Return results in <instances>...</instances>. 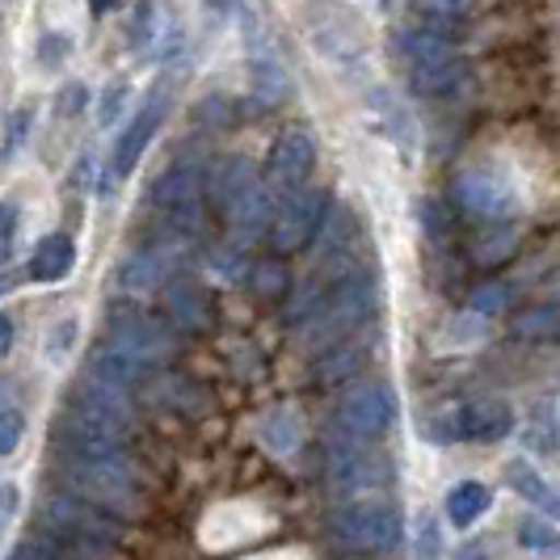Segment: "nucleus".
<instances>
[{
    "instance_id": "nucleus-1",
    "label": "nucleus",
    "mask_w": 560,
    "mask_h": 560,
    "mask_svg": "<svg viewBox=\"0 0 560 560\" xmlns=\"http://www.w3.org/2000/svg\"><path fill=\"white\" fill-rule=\"evenodd\" d=\"M59 472L68 480L72 498L97 505V510L136 514L143 505L140 472H136V464H131L127 455L93 459V455H72V451H63V455H59Z\"/></svg>"
},
{
    "instance_id": "nucleus-2",
    "label": "nucleus",
    "mask_w": 560,
    "mask_h": 560,
    "mask_svg": "<svg viewBox=\"0 0 560 560\" xmlns=\"http://www.w3.org/2000/svg\"><path fill=\"white\" fill-rule=\"evenodd\" d=\"M38 535L47 544H56L63 557H106L118 544V527L106 514H97V505L81 502V498H47L38 505Z\"/></svg>"
},
{
    "instance_id": "nucleus-3",
    "label": "nucleus",
    "mask_w": 560,
    "mask_h": 560,
    "mask_svg": "<svg viewBox=\"0 0 560 560\" xmlns=\"http://www.w3.org/2000/svg\"><path fill=\"white\" fill-rule=\"evenodd\" d=\"M375 282L366 279L363 270H354V275H346V279L329 282L325 291H320V300L312 304V312L304 316V334H308L312 346H334L341 341L346 334H354V329H363L366 320H371V312H375Z\"/></svg>"
},
{
    "instance_id": "nucleus-4",
    "label": "nucleus",
    "mask_w": 560,
    "mask_h": 560,
    "mask_svg": "<svg viewBox=\"0 0 560 560\" xmlns=\"http://www.w3.org/2000/svg\"><path fill=\"white\" fill-rule=\"evenodd\" d=\"M329 523H334L337 539L354 552H388L400 539V510H396V502L375 498V493L341 502Z\"/></svg>"
},
{
    "instance_id": "nucleus-5",
    "label": "nucleus",
    "mask_w": 560,
    "mask_h": 560,
    "mask_svg": "<svg viewBox=\"0 0 560 560\" xmlns=\"http://www.w3.org/2000/svg\"><path fill=\"white\" fill-rule=\"evenodd\" d=\"M393 477L388 455L375 447H366L363 439L341 434L337 443L325 451V489L334 498H363L371 489H384Z\"/></svg>"
},
{
    "instance_id": "nucleus-6",
    "label": "nucleus",
    "mask_w": 560,
    "mask_h": 560,
    "mask_svg": "<svg viewBox=\"0 0 560 560\" xmlns=\"http://www.w3.org/2000/svg\"><path fill=\"white\" fill-rule=\"evenodd\" d=\"M451 202H455V211H459V215L480 220V224L510 220V215H514V207H518L514 186L505 182L498 168H485V165L455 173V182H451Z\"/></svg>"
},
{
    "instance_id": "nucleus-7",
    "label": "nucleus",
    "mask_w": 560,
    "mask_h": 560,
    "mask_svg": "<svg viewBox=\"0 0 560 560\" xmlns=\"http://www.w3.org/2000/svg\"><path fill=\"white\" fill-rule=\"evenodd\" d=\"M396 413H400V400L388 384H354L337 405V430L371 443V439H384L393 430Z\"/></svg>"
},
{
    "instance_id": "nucleus-8",
    "label": "nucleus",
    "mask_w": 560,
    "mask_h": 560,
    "mask_svg": "<svg viewBox=\"0 0 560 560\" xmlns=\"http://www.w3.org/2000/svg\"><path fill=\"white\" fill-rule=\"evenodd\" d=\"M325 211H329V195L325 190H291L275 207L270 215V245L275 253H295V249H308L316 241V228L325 224Z\"/></svg>"
},
{
    "instance_id": "nucleus-9",
    "label": "nucleus",
    "mask_w": 560,
    "mask_h": 560,
    "mask_svg": "<svg viewBox=\"0 0 560 560\" xmlns=\"http://www.w3.org/2000/svg\"><path fill=\"white\" fill-rule=\"evenodd\" d=\"M106 341L118 346V350H127L131 359H140L143 366L168 363L173 350H177L173 337L165 334V325L152 320V316H143V312H114L110 337H106Z\"/></svg>"
},
{
    "instance_id": "nucleus-10",
    "label": "nucleus",
    "mask_w": 560,
    "mask_h": 560,
    "mask_svg": "<svg viewBox=\"0 0 560 560\" xmlns=\"http://www.w3.org/2000/svg\"><path fill=\"white\" fill-rule=\"evenodd\" d=\"M168 114V89H152L148 97H143V106L136 110V118L122 127V136H118V143H114V177H127L131 168L140 165V156L148 152V143H152V136L161 131V122H165Z\"/></svg>"
},
{
    "instance_id": "nucleus-11",
    "label": "nucleus",
    "mask_w": 560,
    "mask_h": 560,
    "mask_svg": "<svg viewBox=\"0 0 560 560\" xmlns=\"http://www.w3.org/2000/svg\"><path fill=\"white\" fill-rule=\"evenodd\" d=\"M312 168H316V140H312L308 131H300V127H291V131H282L275 148H270V161H266V182L275 186V190H300L304 182L312 177Z\"/></svg>"
},
{
    "instance_id": "nucleus-12",
    "label": "nucleus",
    "mask_w": 560,
    "mask_h": 560,
    "mask_svg": "<svg viewBox=\"0 0 560 560\" xmlns=\"http://www.w3.org/2000/svg\"><path fill=\"white\" fill-rule=\"evenodd\" d=\"M514 430V409L498 396H480L455 409L447 439H468V443H498Z\"/></svg>"
},
{
    "instance_id": "nucleus-13",
    "label": "nucleus",
    "mask_w": 560,
    "mask_h": 560,
    "mask_svg": "<svg viewBox=\"0 0 560 560\" xmlns=\"http://www.w3.org/2000/svg\"><path fill=\"white\" fill-rule=\"evenodd\" d=\"M202 190H207V173L202 165H190V161H177V165H168L156 182H152V190H148V202L156 207V211H182V207H195L202 202Z\"/></svg>"
},
{
    "instance_id": "nucleus-14",
    "label": "nucleus",
    "mask_w": 560,
    "mask_h": 560,
    "mask_svg": "<svg viewBox=\"0 0 560 560\" xmlns=\"http://www.w3.org/2000/svg\"><path fill=\"white\" fill-rule=\"evenodd\" d=\"M165 312H168V320H173L177 329H186V334H207V329L215 325V304H211V295H207L198 282H186V279L165 282Z\"/></svg>"
},
{
    "instance_id": "nucleus-15",
    "label": "nucleus",
    "mask_w": 560,
    "mask_h": 560,
    "mask_svg": "<svg viewBox=\"0 0 560 560\" xmlns=\"http://www.w3.org/2000/svg\"><path fill=\"white\" fill-rule=\"evenodd\" d=\"M143 371H148V366H143L140 359H131L127 350H118L110 341L89 354V380H93V384H106V388H118V393H131L143 380Z\"/></svg>"
},
{
    "instance_id": "nucleus-16",
    "label": "nucleus",
    "mask_w": 560,
    "mask_h": 560,
    "mask_svg": "<svg viewBox=\"0 0 560 560\" xmlns=\"http://www.w3.org/2000/svg\"><path fill=\"white\" fill-rule=\"evenodd\" d=\"M168 275H173V253L168 249H140L131 253L118 270V287L131 291V295H148L156 287H165Z\"/></svg>"
},
{
    "instance_id": "nucleus-17",
    "label": "nucleus",
    "mask_w": 560,
    "mask_h": 560,
    "mask_svg": "<svg viewBox=\"0 0 560 560\" xmlns=\"http://www.w3.org/2000/svg\"><path fill=\"white\" fill-rule=\"evenodd\" d=\"M518 245H523V232L510 224V220H493V224H485L468 241V257H472V266H480V270H498V266H505L518 253Z\"/></svg>"
},
{
    "instance_id": "nucleus-18",
    "label": "nucleus",
    "mask_w": 560,
    "mask_h": 560,
    "mask_svg": "<svg viewBox=\"0 0 560 560\" xmlns=\"http://www.w3.org/2000/svg\"><path fill=\"white\" fill-rule=\"evenodd\" d=\"M270 215H275V195H270V186H261V182H253L249 190L224 211V220L236 228L245 241L261 236V232L270 228Z\"/></svg>"
},
{
    "instance_id": "nucleus-19",
    "label": "nucleus",
    "mask_w": 560,
    "mask_h": 560,
    "mask_svg": "<svg viewBox=\"0 0 560 560\" xmlns=\"http://www.w3.org/2000/svg\"><path fill=\"white\" fill-rule=\"evenodd\" d=\"M72 266H77V245H72V236L51 232V236L38 241V249H34V257H30L26 275L34 282H59L72 275Z\"/></svg>"
},
{
    "instance_id": "nucleus-20",
    "label": "nucleus",
    "mask_w": 560,
    "mask_h": 560,
    "mask_svg": "<svg viewBox=\"0 0 560 560\" xmlns=\"http://www.w3.org/2000/svg\"><path fill=\"white\" fill-rule=\"evenodd\" d=\"M253 182H257V168H253V161H245V156H228L224 165L211 173L207 190H211V198H215V207H220V211H228L236 198L249 190Z\"/></svg>"
},
{
    "instance_id": "nucleus-21",
    "label": "nucleus",
    "mask_w": 560,
    "mask_h": 560,
    "mask_svg": "<svg viewBox=\"0 0 560 560\" xmlns=\"http://www.w3.org/2000/svg\"><path fill=\"white\" fill-rule=\"evenodd\" d=\"M489 505H493L489 485H480V480H464V485H455V489L447 493V518L464 532V527H472L477 518L489 514Z\"/></svg>"
},
{
    "instance_id": "nucleus-22",
    "label": "nucleus",
    "mask_w": 560,
    "mask_h": 560,
    "mask_svg": "<svg viewBox=\"0 0 560 560\" xmlns=\"http://www.w3.org/2000/svg\"><path fill=\"white\" fill-rule=\"evenodd\" d=\"M168 22H173V18H168V9L161 4V0H148V4H140L136 26H131V47H136L140 56H161V43H165Z\"/></svg>"
},
{
    "instance_id": "nucleus-23",
    "label": "nucleus",
    "mask_w": 560,
    "mask_h": 560,
    "mask_svg": "<svg viewBox=\"0 0 560 560\" xmlns=\"http://www.w3.org/2000/svg\"><path fill=\"white\" fill-rule=\"evenodd\" d=\"M300 439H304V421H300V409L282 405L270 418L261 421V443L275 451V455H291L300 451Z\"/></svg>"
},
{
    "instance_id": "nucleus-24",
    "label": "nucleus",
    "mask_w": 560,
    "mask_h": 560,
    "mask_svg": "<svg viewBox=\"0 0 560 560\" xmlns=\"http://www.w3.org/2000/svg\"><path fill=\"white\" fill-rule=\"evenodd\" d=\"M472 4L477 0H413V13L425 30H439V34H451L455 26H464L472 18Z\"/></svg>"
},
{
    "instance_id": "nucleus-25",
    "label": "nucleus",
    "mask_w": 560,
    "mask_h": 560,
    "mask_svg": "<svg viewBox=\"0 0 560 560\" xmlns=\"http://www.w3.org/2000/svg\"><path fill=\"white\" fill-rule=\"evenodd\" d=\"M249 287L257 300H266V304H275L287 295V287H291V275H287V266H282L279 257H261L257 266L249 270Z\"/></svg>"
},
{
    "instance_id": "nucleus-26",
    "label": "nucleus",
    "mask_w": 560,
    "mask_h": 560,
    "mask_svg": "<svg viewBox=\"0 0 560 560\" xmlns=\"http://www.w3.org/2000/svg\"><path fill=\"white\" fill-rule=\"evenodd\" d=\"M505 480L514 485V493H518V498H527L532 505H544V510L552 514V489L544 485V477L535 472L527 459H514V464L505 468Z\"/></svg>"
},
{
    "instance_id": "nucleus-27",
    "label": "nucleus",
    "mask_w": 560,
    "mask_h": 560,
    "mask_svg": "<svg viewBox=\"0 0 560 560\" xmlns=\"http://www.w3.org/2000/svg\"><path fill=\"white\" fill-rule=\"evenodd\" d=\"M363 366V350H354V346H337L334 350L325 346V354L316 359V375L325 380V384H337V380H346V375H354Z\"/></svg>"
},
{
    "instance_id": "nucleus-28",
    "label": "nucleus",
    "mask_w": 560,
    "mask_h": 560,
    "mask_svg": "<svg viewBox=\"0 0 560 560\" xmlns=\"http://www.w3.org/2000/svg\"><path fill=\"white\" fill-rule=\"evenodd\" d=\"M514 337H523V341H552L557 337V308L539 304V308H527L523 316H514Z\"/></svg>"
},
{
    "instance_id": "nucleus-29",
    "label": "nucleus",
    "mask_w": 560,
    "mask_h": 560,
    "mask_svg": "<svg viewBox=\"0 0 560 560\" xmlns=\"http://www.w3.org/2000/svg\"><path fill=\"white\" fill-rule=\"evenodd\" d=\"M439 557H443V527L425 510V514L413 518V560H439Z\"/></svg>"
},
{
    "instance_id": "nucleus-30",
    "label": "nucleus",
    "mask_w": 560,
    "mask_h": 560,
    "mask_svg": "<svg viewBox=\"0 0 560 560\" xmlns=\"http://www.w3.org/2000/svg\"><path fill=\"white\" fill-rule=\"evenodd\" d=\"M518 544L548 557V552H557V532H552V523H548V518H527V523L518 527Z\"/></svg>"
},
{
    "instance_id": "nucleus-31",
    "label": "nucleus",
    "mask_w": 560,
    "mask_h": 560,
    "mask_svg": "<svg viewBox=\"0 0 560 560\" xmlns=\"http://www.w3.org/2000/svg\"><path fill=\"white\" fill-rule=\"evenodd\" d=\"M18 224H22V207L13 198L0 202V261L13 257V245H18Z\"/></svg>"
},
{
    "instance_id": "nucleus-32",
    "label": "nucleus",
    "mask_w": 560,
    "mask_h": 560,
    "mask_svg": "<svg viewBox=\"0 0 560 560\" xmlns=\"http://www.w3.org/2000/svg\"><path fill=\"white\" fill-rule=\"evenodd\" d=\"M510 282H485V287H477L472 291V308L485 312V316H493V312H505L510 308Z\"/></svg>"
},
{
    "instance_id": "nucleus-33",
    "label": "nucleus",
    "mask_w": 560,
    "mask_h": 560,
    "mask_svg": "<svg viewBox=\"0 0 560 560\" xmlns=\"http://www.w3.org/2000/svg\"><path fill=\"white\" fill-rule=\"evenodd\" d=\"M421 228H425V236H434V241H447L451 236V215L443 202H421Z\"/></svg>"
},
{
    "instance_id": "nucleus-34",
    "label": "nucleus",
    "mask_w": 560,
    "mask_h": 560,
    "mask_svg": "<svg viewBox=\"0 0 560 560\" xmlns=\"http://www.w3.org/2000/svg\"><path fill=\"white\" fill-rule=\"evenodd\" d=\"M22 434H26V421H22V413L4 409V413H0V455H13V451H18V443H22Z\"/></svg>"
},
{
    "instance_id": "nucleus-35",
    "label": "nucleus",
    "mask_w": 560,
    "mask_h": 560,
    "mask_svg": "<svg viewBox=\"0 0 560 560\" xmlns=\"http://www.w3.org/2000/svg\"><path fill=\"white\" fill-rule=\"evenodd\" d=\"M9 560H68V557L59 552L56 544H47V539L38 535V539H22V544L13 548V557H9Z\"/></svg>"
},
{
    "instance_id": "nucleus-36",
    "label": "nucleus",
    "mask_w": 560,
    "mask_h": 560,
    "mask_svg": "<svg viewBox=\"0 0 560 560\" xmlns=\"http://www.w3.org/2000/svg\"><path fill=\"white\" fill-rule=\"evenodd\" d=\"M18 518V485L0 480V535L9 532V523Z\"/></svg>"
},
{
    "instance_id": "nucleus-37",
    "label": "nucleus",
    "mask_w": 560,
    "mask_h": 560,
    "mask_svg": "<svg viewBox=\"0 0 560 560\" xmlns=\"http://www.w3.org/2000/svg\"><path fill=\"white\" fill-rule=\"evenodd\" d=\"M22 131H30V110H18V114H13V127H9V143H4V156H13V152H18V143H22Z\"/></svg>"
},
{
    "instance_id": "nucleus-38",
    "label": "nucleus",
    "mask_w": 560,
    "mask_h": 560,
    "mask_svg": "<svg viewBox=\"0 0 560 560\" xmlns=\"http://www.w3.org/2000/svg\"><path fill=\"white\" fill-rule=\"evenodd\" d=\"M122 93H127V84H122V81L106 89V106H102V122H114V114H118V106H122Z\"/></svg>"
},
{
    "instance_id": "nucleus-39",
    "label": "nucleus",
    "mask_w": 560,
    "mask_h": 560,
    "mask_svg": "<svg viewBox=\"0 0 560 560\" xmlns=\"http://www.w3.org/2000/svg\"><path fill=\"white\" fill-rule=\"evenodd\" d=\"M84 106V89L81 84H72L68 93H63V114H77Z\"/></svg>"
},
{
    "instance_id": "nucleus-40",
    "label": "nucleus",
    "mask_w": 560,
    "mask_h": 560,
    "mask_svg": "<svg viewBox=\"0 0 560 560\" xmlns=\"http://www.w3.org/2000/svg\"><path fill=\"white\" fill-rule=\"evenodd\" d=\"M9 350H13V320L0 312V359H4Z\"/></svg>"
},
{
    "instance_id": "nucleus-41",
    "label": "nucleus",
    "mask_w": 560,
    "mask_h": 560,
    "mask_svg": "<svg viewBox=\"0 0 560 560\" xmlns=\"http://www.w3.org/2000/svg\"><path fill=\"white\" fill-rule=\"evenodd\" d=\"M127 0H89V13L93 18H106V13H114V9H122Z\"/></svg>"
}]
</instances>
